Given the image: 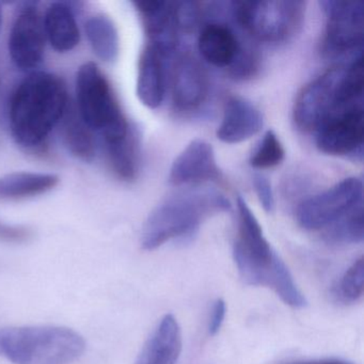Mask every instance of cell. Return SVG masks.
<instances>
[{"mask_svg": "<svg viewBox=\"0 0 364 364\" xmlns=\"http://www.w3.org/2000/svg\"><path fill=\"white\" fill-rule=\"evenodd\" d=\"M284 364H353L346 360L336 359V358H325V359L297 360V361L287 362Z\"/></svg>", "mask_w": 364, "mask_h": 364, "instance_id": "31", "label": "cell"}, {"mask_svg": "<svg viewBox=\"0 0 364 364\" xmlns=\"http://www.w3.org/2000/svg\"><path fill=\"white\" fill-rule=\"evenodd\" d=\"M252 182L262 208L265 212L272 213L274 208V197L269 181L263 174H255Z\"/></svg>", "mask_w": 364, "mask_h": 364, "instance_id": "29", "label": "cell"}, {"mask_svg": "<svg viewBox=\"0 0 364 364\" xmlns=\"http://www.w3.org/2000/svg\"><path fill=\"white\" fill-rule=\"evenodd\" d=\"M76 97L80 118L101 134L105 144L120 141L131 134L112 86L97 63L80 65L76 74Z\"/></svg>", "mask_w": 364, "mask_h": 364, "instance_id": "4", "label": "cell"}, {"mask_svg": "<svg viewBox=\"0 0 364 364\" xmlns=\"http://www.w3.org/2000/svg\"><path fill=\"white\" fill-rule=\"evenodd\" d=\"M363 291L364 257H360L343 274L338 285V294L345 301L355 302L361 299Z\"/></svg>", "mask_w": 364, "mask_h": 364, "instance_id": "26", "label": "cell"}, {"mask_svg": "<svg viewBox=\"0 0 364 364\" xmlns=\"http://www.w3.org/2000/svg\"><path fill=\"white\" fill-rule=\"evenodd\" d=\"M43 20L35 3H24L10 31L8 48L14 65L25 72L40 67L46 52Z\"/></svg>", "mask_w": 364, "mask_h": 364, "instance_id": "11", "label": "cell"}, {"mask_svg": "<svg viewBox=\"0 0 364 364\" xmlns=\"http://www.w3.org/2000/svg\"><path fill=\"white\" fill-rule=\"evenodd\" d=\"M316 146L331 156L363 157V103L336 108L328 114L316 131Z\"/></svg>", "mask_w": 364, "mask_h": 364, "instance_id": "8", "label": "cell"}, {"mask_svg": "<svg viewBox=\"0 0 364 364\" xmlns=\"http://www.w3.org/2000/svg\"><path fill=\"white\" fill-rule=\"evenodd\" d=\"M43 26L46 39L56 52H71L80 44V29L69 4H50L46 10Z\"/></svg>", "mask_w": 364, "mask_h": 364, "instance_id": "19", "label": "cell"}, {"mask_svg": "<svg viewBox=\"0 0 364 364\" xmlns=\"http://www.w3.org/2000/svg\"><path fill=\"white\" fill-rule=\"evenodd\" d=\"M85 350L86 341L71 328L0 327V357L14 364H68Z\"/></svg>", "mask_w": 364, "mask_h": 364, "instance_id": "3", "label": "cell"}, {"mask_svg": "<svg viewBox=\"0 0 364 364\" xmlns=\"http://www.w3.org/2000/svg\"><path fill=\"white\" fill-rule=\"evenodd\" d=\"M176 14L180 31H193L200 20L199 4L193 1L176 3Z\"/></svg>", "mask_w": 364, "mask_h": 364, "instance_id": "27", "label": "cell"}, {"mask_svg": "<svg viewBox=\"0 0 364 364\" xmlns=\"http://www.w3.org/2000/svg\"><path fill=\"white\" fill-rule=\"evenodd\" d=\"M108 161L114 173L122 181L135 180L138 172V142L135 133L114 144H106Z\"/></svg>", "mask_w": 364, "mask_h": 364, "instance_id": "23", "label": "cell"}, {"mask_svg": "<svg viewBox=\"0 0 364 364\" xmlns=\"http://www.w3.org/2000/svg\"><path fill=\"white\" fill-rule=\"evenodd\" d=\"M236 205L238 235L233 257L238 274L246 284L272 289L287 265L270 246L259 220L242 196H238Z\"/></svg>", "mask_w": 364, "mask_h": 364, "instance_id": "5", "label": "cell"}, {"mask_svg": "<svg viewBox=\"0 0 364 364\" xmlns=\"http://www.w3.org/2000/svg\"><path fill=\"white\" fill-rule=\"evenodd\" d=\"M59 176L38 172H14L0 176V201H16L37 197L53 191Z\"/></svg>", "mask_w": 364, "mask_h": 364, "instance_id": "20", "label": "cell"}, {"mask_svg": "<svg viewBox=\"0 0 364 364\" xmlns=\"http://www.w3.org/2000/svg\"><path fill=\"white\" fill-rule=\"evenodd\" d=\"M141 18L148 44L169 56L178 46V25L176 3L170 1H134Z\"/></svg>", "mask_w": 364, "mask_h": 364, "instance_id": "15", "label": "cell"}, {"mask_svg": "<svg viewBox=\"0 0 364 364\" xmlns=\"http://www.w3.org/2000/svg\"><path fill=\"white\" fill-rule=\"evenodd\" d=\"M166 57L150 44L144 46L140 55L136 92L139 101L150 109L159 108L165 97Z\"/></svg>", "mask_w": 364, "mask_h": 364, "instance_id": "17", "label": "cell"}, {"mask_svg": "<svg viewBox=\"0 0 364 364\" xmlns=\"http://www.w3.org/2000/svg\"><path fill=\"white\" fill-rule=\"evenodd\" d=\"M263 125L261 110L248 100L234 95L225 103L217 137L225 144H240L257 135Z\"/></svg>", "mask_w": 364, "mask_h": 364, "instance_id": "16", "label": "cell"}, {"mask_svg": "<svg viewBox=\"0 0 364 364\" xmlns=\"http://www.w3.org/2000/svg\"><path fill=\"white\" fill-rule=\"evenodd\" d=\"M33 232L23 225H8L0 221V242L8 244H23L33 238Z\"/></svg>", "mask_w": 364, "mask_h": 364, "instance_id": "28", "label": "cell"}, {"mask_svg": "<svg viewBox=\"0 0 364 364\" xmlns=\"http://www.w3.org/2000/svg\"><path fill=\"white\" fill-rule=\"evenodd\" d=\"M61 123V136L68 151L80 161H92L97 152L93 131L80 118L77 109L69 106Z\"/></svg>", "mask_w": 364, "mask_h": 364, "instance_id": "21", "label": "cell"}, {"mask_svg": "<svg viewBox=\"0 0 364 364\" xmlns=\"http://www.w3.org/2000/svg\"><path fill=\"white\" fill-rule=\"evenodd\" d=\"M284 149L274 131H267L250 157L251 167L270 169L280 165L284 159Z\"/></svg>", "mask_w": 364, "mask_h": 364, "instance_id": "25", "label": "cell"}, {"mask_svg": "<svg viewBox=\"0 0 364 364\" xmlns=\"http://www.w3.org/2000/svg\"><path fill=\"white\" fill-rule=\"evenodd\" d=\"M198 48L204 60L230 70V74L250 65L257 57L255 50L244 46L233 29L220 23H210L202 29Z\"/></svg>", "mask_w": 364, "mask_h": 364, "instance_id": "12", "label": "cell"}, {"mask_svg": "<svg viewBox=\"0 0 364 364\" xmlns=\"http://www.w3.org/2000/svg\"><path fill=\"white\" fill-rule=\"evenodd\" d=\"M344 65L332 68L304 87L294 105L296 127L304 132L316 131L336 107L338 89Z\"/></svg>", "mask_w": 364, "mask_h": 364, "instance_id": "10", "label": "cell"}, {"mask_svg": "<svg viewBox=\"0 0 364 364\" xmlns=\"http://www.w3.org/2000/svg\"><path fill=\"white\" fill-rule=\"evenodd\" d=\"M223 172L217 164L214 149L205 140L196 139L176 157L169 172V182L174 186L218 182Z\"/></svg>", "mask_w": 364, "mask_h": 364, "instance_id": "13", "label": "cell"}, {"mask_svg": "<svg viewBox=\"0 0 364 364\" xmlns=\"http://www.w3.org/2000/svg\"><path fill=\"white\" fill-rule=\"evenodd\" d=\"M325 12V35L323 52L327 56H350L362 52L364 35V7L360 1L323 0Z\"/></svg>", "mask_w": 364, "mask_h": 364, "instance_id": "9", "label": "cell"}, {"mask_svg": "<svg viewBox=\"0 0 364 364\" xmlns=\"http://www.w3.org/2000/svg\"><path fill=\"white\" fill-rule=\"evenodd\" d=\"M225 313H227V304L225 300L217 299L213 304L210 311V321H208V333L210 336H216L225 321Z\"/></svg>", "mask_w": 364, "mask_h": 364, "instance_id": "30", "label": "cell"}, {"mask_svg": "<svg viewBox=\"0 0 364 364\" xmlns=\"http://www.w3.org/2000/svg\"><path fill=\"white\" fill-rule=\"evenodd\" d=\"M230 210L229 200L214 189H195L168 197L146 218L142 247L155 250L171 240H189L208 217Z\"/></svg>", "mask_w": 364, "mask_h": 364, "instance_id": "2", "label": "cell"}, {"mask_svg": "<svg viewBox=\"0 0 364 364\" xmlns=\"http://www.w3.org/2000/svg\"><path fill=\"white\" fill-rule=\"evenodd\" d=\"M306 4L299 0H265L232 4L236 23L248 35L265 43H281L296 35L304 21Z\"/></svg>", "mask_w": 364, "mask_h": 364, "instance_id": "6", "label": "cell"}, {"mask_svg": "<svg viewBox=\"0 0 364 364\" xmlns=\"http://www.w3.org/2000/svg\"><path fill=\"white\" fill-rule=\"evenodd\" d=\"M362 203L363 183L361 178L351 176L302 201L298 206L296 218L302 229L326 230Z\"/></svg>", "mask_w": 364, "mask_h": 364, "instance_id": "7", "label": "cell"}, {"mask_svg": "<svg viewBox=\"0 0 364 364\" xmlns=\"http://www.w3.org/2000/svg\"><path fill=\"white\" fill-rule=\"evenodd\" d=\"M171 90L172 103L178 112H195L206 101L210 90L208 74L195 57L185 54L178 59Z\"/></svg>", "mask_w": 364, "mask_h": 364, "instance_id": "14", "label": "cell"}, {"mask_svg": "<svg viewBox=\"0 0 364 364\" xmlns=\"http://www.w3.org/2000/svg\"><path fill=\"white\" fill-rule=\"evenodd\" d=\"M69 108L67 86L59 76L33 72L16 87L9 104V121L16 144L41 148Z\"/></svg>", "mask_w": 364, "mask_h": 364, "instance_id": "1", "label": "cell"}, {"mask_svg": "<svg viewBox=\"0 0 364 364\" xmlns=\"http://www.w3.org/2000/svg\"><path fill=\"white\" fill-rule=\"evenodd\" d=\"M1 25H3V9L0 7V29H1Z\"/></svg>", "mask_w": 364, "mask_h": 364, "instance_id": "32", "label": "cell"}, {"mask_svg": "<svg viewBox=\"0 0 364 364\" xmlns=\"http://www.w3.org/2000/svg\"><path fill=\"white\" fill-rule=\"evenodd\" d=\"M323 237L328 242L334 245H353L363 242V203L327 228Z\"/></svg>", "mask_w": 364, "mask_h": 364, "instance_id": "24", "label": "cell"}, {"mask_svg": "<svg viewBox=\"0 0 364 364\" xmlns=\"http://www.w3.org/2000/svg\"><path fill=\"white\" fill-rule=\"evenodd\" d=\"M86 35L97 58L114 63L120 53V39L114 21L104 14L91 16L86 23Z\"/></svg>", "mask_w": 364, "mask_h": 364, "instance_id": "22", "label": "cell"}, {"mask_svg": "<svg viewBox=\"0 0 364 364\" xmlns=\"http://www.w3.org/2000/svg\"><path fill=\"white\" fill-rule=\"evenodd\" d=\"M182 348L180 325L173 315L166 314L146 341L136 364H176Z\"/></svg>", "mask_w": 364, "mask_h": 364, "instance_id": "18", "label": "cell"}]
</instances>
